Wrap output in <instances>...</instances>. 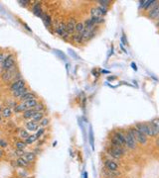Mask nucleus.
I'll return each instance as SVG.
<instances>
[{
	"label": "nucleus",
	"mask_w": 159,
	"mask_h": 178,
	"mask_svg": "<svg viewBox=\"0 0 159 178\" xmlns=\"http://www.w3.org/2000/svg\"><path fill=\"white\" fill-rule=\"evenodd\" d=\"M135 128H136L140 133H142L143 135H145L146 137H155L157 136L156 133L154 132V130L152 129V127L150 126V124L148 123H138V124L135 125Z\"/></svg>",
	"instance_id": "obj_1"
},
{
	"label": "nucleus",
	"mask_w": 159,
	"mask_h": 178,
	"mask_svg": "<svg viewBox=\"0 0 159 178\" xmlns=\"http://www.w3.org/2000/svg\"><path fill=\"white\" fill-rule=\"evenodd\" d=\"M128 132L134 137L135 140H136V142L141 143V145H146L147 143V137L143 135L142 133H140L135 127H130V128L128 129Z\"/></svg>",
	"instance_id": "obj_2"
},
{
	"label": "nucleus",
	"mask_w": 159,
	"mask_h": 178,
	"mask_svg": "<svg viewBox=\"0 0 159 178\" xmlns=\"http://www.w3.org/2000/svg\"><path fill=\"white\" fill-rule=\"evenodd\" d=\"M107 152L109 153L110 156L114 157V158H120L124 153H126V150L123 148L118 149V148H114V146H107Z\"/></svg>",
	"instance_id": "obj_3"
},
{
	"label": "nucleus",
	"mask_w": 159,
	"mask_h": 178,
	"mask_svg": "<svg viewBox=\"0 0 159 178\" xmlns=\"http://www.w3.org/2000/svg\"><path fill=\"white\" fill-rule=\"evenodd\" d=\"M13 66H15V59H14V56H13L12 54H10L9 56L5 57V60L3 61L1 68L4 71H7Z\"/></svg>",
	"instance_id": "obj_4"
},
{
	"label": "nucleus",
	"mask_w": 159,
	"mask_h": 178,
	"mask_svg": "<svg viewBox=\"0 0 159 178\" xmlns=\"http://www.w3.org/2000/svg\"><path fill=\"white\" fill-rule=\"evenodd\" d=\"M126 146L129 149H136V140L134 137L131 135L129 132H126Z\"/></svg>",
	"instance_id": "obj_5"
},
{
	"label": "nucleus",
	"mask_w": 159,
	"mask_h": 178,
	"mask_svg": "<svg viewBox=\"0 0 159 178\" xmlns=\"http://www.w3.org/2000/svg\"><path fill=\"white\" fill-rule=\"evenodd\" d=\"M26 86V82L24 79H20V80H14L13 83H11V86H10V90L11 92H14L16 90H18L20 88H23Z\"/></svg>",
	"instance_id": "obj_6"
},
{
	"label": "nucleus",
	"mask_w": 159,
	"mask_h": 178,
	"mask_svg": "<svg viewBox=\"0 0 159 178\" xmlns=\"http://www.w3.org/2000/svg\"><path fill=\"white\" fill-rule=\"evenodd\" d=\"M147 17L151 20H155L159 18V3L155 7L150 9L149 11L147 12Z\"/></svg>",
	"instance_id": "obj_7"
},
{
	"label": "nucleus",
	"mask_w": 159,
	"mask_h": 178,
	"mask_svg": "<svg viewBox=\"0 0 159 178\" xmlns=\"http://www.w3.org/2000/svg\"><path fill=\"white\" fill-rule=\"evenodd\" d=\"M25 128H26L27 131L33 132V131H37V130L40 128V125H39V123L33 121V120H30V121L26 122Z\"/></svg>",
	"instance_id": "obj_8"
},
{
	"label": "nucleus",
	"mask_w": 159,
	"mask_h": 178,
	"mask_svg": "<svg viewBox=\"0 0 159 178\" xmlns=\"http://www.w3.org/2000/svg\"><path fill=\"white\" fill-rule=\"evenodd\" d=\"M76 25H77V22H76V19L75 18H71L68 23L66 24L67 26V32L70 34H74L75 32V29H76Z\"/></svg>",
	"instance_id": "obj_9"
},
{
	"label": "nucleus",
	"mask_w": 159,
	"mask_h": 178,
	"mask_svg": "<svg viewBox=\"0 0 159 178\" xmlns=\"http://www.w3.org/2000/svg\"><path fill=\"white\" fill-rule=\"evenodd\" d=\"M29 91H30L29 88L27 87V86H25V87H23V88L18 89V90H16L14 92H12V96L14 97V98H16V99H20V98L23 96V95L26 94L27 92H29Z\"/></svg>",
	"instance_id": "obj_10"
},
{
	"label": "nucleus",
	"mask_w": 159,
	"mask_h": 178,
	"mask_svg": "<svg viewBox=\"0 0 159 178\" xmlns=\"http://www.w3.org/2000/svg\"><path fill=\"white\" fill-rule=\"evenodd\" d=\"M104 166H106V168L110 169L111 171H117L118 170V165L116 162H114L113 160H110V159H107L106 161H104Z\"/></svg>",
	"instance_id": "obj_11"
},
{
	"label": "nucleus",
	"mask_w": 159,
	"mask_h": 178,
	"mask_svg": "<svg viewBox=\"0 0 159 178\" xmlns=\"http://www.w3.org/2000/svg\"><path fill=\"white\" fill-rule=\"evenodd\" d=\"M31 99H37V95L34 93V92L29 91V92H27L26 94L23 95L19 100H20V102H26L28 100H31Z\"/></svg>",
	"instance_id": "obj_12"
},
{
	"label": "nucleus",
	"mask_w": 159,
	"mask_h": 178,
	"mask_svg": "<svg viewBox=\"0 0 159 178\" xmlns=\"http://www.w3.org/2000/svg\"><path fill=\"white\" fill-rule=\"evenodd\" d=\"M15 162H16V166L22 167V168H26V167H28L30 165V162L27 161L24 157H18Z\"/></svg>",
	"instance_id": "obj_13"
},
{
	"label": "nucleus",
	"mask_w": 159,
	"mask_h": 178,
	"mask_svg": "<svg viewBox=\"0 0 159 178\" xmlns=\"http://www.w3.org/2000/svg\"><path fill=\"white\" fill-rule=\"evenodd\" d=\"M24 158L27 160L28 162L30 163H32V162H35L36 161V159H37V155H36V153L35 152H25V155H24Z\"/></svg>",
	"instance_id": "obj_14"
},
{
	"label": "nucleus",
	"mask_w": 159,
	"mask_h": 178,
	"mask_svg": "<svg viewBox=\"0 0 159 178\" xmlns=\"http://www.w3.org/2000/svg\"><path fill=\"white\" fill-rule=\"evenodd\" d=\"M113 137H116V138L121 143V145H122L123 146H126V136H124V134L122 132H116L114 133Z\"/></svg>",
	"instance_id": "obj_15"
},
{
	"label": "nucleus",
	"mask_w": 159,
	"mask_h": 178,
	"mask_svg": "<svg viewBox=\"0 0 159 178\" xmlns=\"http://www.w3.org/2000/svg\"><path fill=\"white\" fill-rule=\"evenodd\" d=\"M32 12L35 14L36 16L41 17L42 16V11H41V4L39 2H37L36 4H33L32 7Z\"/></svg>",
	"instance_id": "obj_16"
},
{
	"label": "nucleus",
	"mask_w": 159,
	"mask_h": 178,
	"mask_svg": "<svg viewBox=\"0 0 159 178\" xmlns=\"http://www.w3.org/2000/svg\"><path fill=\"white\" fill-rule=\"evenodd\" d=\"M22 103H24L26 109L28 110V109H34V107L38 104V100L37 99H31V100H28L26 102H22Z\"/></svg>",
	"instance_id": "obj_17"
},
{
	"label": "nucleus",
	"mask_w": 159,
	"mask_h": 178,
	"mask_svg": "<svg viewBox=\"0 0 159 178\" xmlns=\"http://www.w3.org/2000/svg\"><path fill=\"white\" fill-rule=\"evenodd\" d=\"M12 109L11 107H5V108H3L2 109V112H1V116L3 118H5V119H8L10 118L12 116Z\"/></svg>",
	"instance_id": "obj_18"
},
{
	"label": "nucleus",
	"mask_w": 159,
	"mask_h": 178,
	"mask_svg": "<svg viewBox=\"0 0 159 178\" xmlns=\"http://www.w3.org/2000/svg\"><path fill=\"white\" fill-rule=\"evenodd\" d=\"M44 118H45L44 112H36L35 114L33 115V117H32L31 120H33V121H35V122H37V123H40Z\"/></svg>",
	"instance_id": "obj_19"
},
{
	"label": "nucleus",
	"mask_w": 159,
	"mask_h": 178,
	"mask_svg": "<svg viewBox=\"0 0 159 178\" xmlns=\"http://www.w3.org/2000/svg\"><path fill=\"white\" fill-rule=\"evenodd\" d=\"M36 113V111L34 110V109H28V110H26V111H24L22 113V117L24 118V119H26V120H29V119H32V117H33V115L35 114Z\"/></svg>",
	"instance_id": "obj_20"
},
{
	"label": "nucleus",
	"mask_w": 159,
	"mask_h": 178,
	"mask_svg": "<svg viewBox=\"0 0 159 178\" xmlns=\"http://www.w3.org/2000/svg\"><path fill=\"white\" fill-rule=\"evenodd\" d=\"M110 143H111V146H114V148H118V149L124 148V146L121 145V143L118 141L116 137H113V138L110 139Z\"/></svg>",
	"instance_id": "obj_21"
},
{
	"label": "nucleus",
	"mask_w": 159,
	"mask_h": 178,
	"mask_svg": "<svg viewBox=\"0 0 159 178\" xmlns=\"http://www.w3.org/2000/svg\"><path fill=\"white\" fill-rule=\"evenodd\" d=\"M27 143H25V141H17L15 143V149H20V150H25V149L27 148Z\"/></svg>",
	"instance_id": "obj_22"
},
{
	"label": "nucleus",
	"mask_w": 159,
	"mask_h": 178,
	"mask_svg": "<svg viewBox=\"0 0 159 178\" xmlns=\"http://www.w3.org/2000/svg\"><path fill=\"white\" fill-rule=\"evenodd\" d=\"M27 109L25 107V105H24V103H22V102H20L19 104H17L14 107V112L15 113H23Z\"/></svg>",
	"instance_id": "obj_23"
},
{
	"label": "nucleus",
	"mask_w": 159,
	"mask_h": 178,
	"mask_svg": "<svg viewBox=\"0 0 159 178\" xmlns=\"http://www.w3.org/2000/svg\"><path fill=\"white\" fill-rule=\"evenodd\" d=\"M72 39H73L74 42L77 43V44H82V43H84L83 37H82V35H81V34H78V33L73 34V35H72Z\"/></svg>",
	"instance_id": "obj_24"
},
{
	"label": "nucleus",
	"mask_w": 159,
	"mask_h": 178,
	"mask_svg": "<svg viewBox=\"0 0 159 178\" xmlns=\"http://www.w3.org/2000/svg\"><path fill=\"white\" fill-rule=\"evenodd\" d=\"M104 174H106L107 178H114L118 175V172L117 171H111L107 168H104Z\"/></svg>",
	"instance_id": "obj_25"
},
{
	"label": "nucleus",
	"mask_w": 159,
	"mask_h": 178,
	"mask_svg": "<svg viewBox=\"0 0 159 178\" xmlns=\"http://www.w3.org/2000/svg\"><path fill=\"white\" fill-rule=\"evenodd\" d=\"M91 15H92V17H101L103 16L100 10L97 7H93L92 9H91Z\"/></svg>",
	"instance_id": "obj_26"
},
{
	"label": "nucleus",
	"mask_w": 159,
	"mask_h": 178,
	"mask_svg": "<svg viewBox=\"0 0 159 178\" xmlns=\"http://www.w3.org/2000/svg\"><path fill=\"white\" fill-rule=\"evenodd\" d=\"M36 141H38V139H37V137L35 134H33V135H30L28 139L25 140V143H27V145H32V143H34Z\"/></svg>",
	"instance_id": "obj_27"
},
{
	"label": "nucleus",
	"mask_w": 159,
	"mask_h": 178,
	"mask_svg": "<svg viewBox=\"0 0 159 178\" xmlns=\"http://www.w3.org/2000/svg\"><path fill=\"white\" fill-rule=\"evenodd\" d=\"M84 23H83V22L77 23L75 32L78 33V34H82V33L84 32Z\"/></svg>",
	"instance_id": "obj_28"
},
{
	"label": "nucleus",
	"mask_w": 159,
	"mask_h": 178,
	"mask_svg": "<svg viewBox=\"0 0 159 178\" xmlns=\"http://www.w3.org/2000/svg\"><path fill=\"white\" fill-rule=\"evenodd\" d=\"M91 21L93 22L94 25H97V24H100V23H103L104 21V19L103 18V17H92L91 18Z\"/></svg>",
	"instance_id": "obj_29"
},
{
	"label": "nucleus",
	"mask_w": 159,
	"mask_h": 178,
	"mask_svg": "<svg viewBox=\"0 0 159 178\" xmlns=\"http://www.w3.org/2000/svg\"><path fill=\"white\" fill-rule=\"evenodd\" d=\"M19 136H20V138L23 139L25 141L26 139H28L29 138V136H30V134L28 133V131L27 130H20V133H19Z\"/></svg>",
	"instance_id": "obj_30"
},
{
	"label": "nucleus",
	"mask_w": 159,
	"mask_h": 178,
	"mask_svg": "<svg viewBox=\"0 0 159 178\" xmlns=\"http://www.w3.org/2000/svg\"><path fill=\"white\" fill-rule=\"evenodd\" d=\"M45 132H46L45 128H42V127H40V128L36 131V134H35L36 137H37V139L39 140V139L41 138V137L44 135V134H45Z\"/></svg>",
	"instance_id": "obj_31"
},
{
	"label": "nucleus",
	"mask_w": 159,
	"mask_h": 178,
	"mask_svg": "<svg viewBox=\"0 0 159 178\" xmlns=\"http://www.w3.org/2000/svg\"><path fill=\"white\" fill-rule=\"evenodd\" d=\"M44 109H45V106H44V104L43 103H39V102H38V104H37L35 107H34V110H35L36 112H43Z\"/></svg>",
	"instance_id": "obj_32"
},
{
	"label": "nucleus",
	"mask_w": 159,
	"mask_h": 178,
	"mask_svg": "<svg viewBox=\"0 0 159 178\" xmlns=\"http://www.w3.org/2000/svg\"><path fill=\"white\" fill-rule=\"evenodd\" d=\"M50 124V120L48 118H44L41 122L39 123L40 127H42V128H45V127H48Z\"/></svg>",
	"instance_id": "obj_33"
},
{
	"label": "nucleus",
	"mask_w": 159,
	"mask_h": 178,
	"mask_svg": "<svg viewBox=\"0 0 159 178\" xmlns=\"http://www.w3.org/2000/svg\"><path fill=\"white\" fill-rule=\"evenodd\" d=\"M7 146H8V143L6 142V140L0 138V149H6Z\"/></svg>",
	"instance_id": "obj_34"
},
{
	"label": "nucleus",
	"mask_w": 159,
	"mask_h": 178,
	"mask_svg": "<svg viewBox=\"0 0 159 178\" xmlns=\"http://www.w3.org/2000/svg\"><path fill=\"white\" fill-rule=\"evenodd\" d=\"M14 153H15V155L17 157H23L25 155V152L24 150H20V149H15Z\"/></svg>",
	"instance_id": "obj_35"
},
{
	"label": "nucleus",
	"mask_w": 159,
	"mask_h": 178,
	"mask_svg": "<svg viewBox=\"0 0 159 178\" xmlns=\"http://www.w3.org/2000/svg\"><path fill=\"white\" fill-rule=\"evenodd\" d=\"M99 3L100 4V6H103V7H107L110 4V1H109V0H101V1H99Z\"/></svg>",
	"instance_id": "obj_36"
},
{
	"label": "nucleus",
	"mask_w": 159,
	"mask_h": 178,
	"mask_svg": "<svg viewBox=\"0 0 159 178\" xmlns=\"http://www.w3.org/2000/svg\"><path fill=\"white\" fill-rule=\"evenodd\" d=\"M5 60V57H4V54L3 53H0V63H3V61Z\"/></svg>",
	"instance_id": "obj_37"
},
{
	"label": "nucleus",
	"mask_w": 159,
	"mask_h": 178,
	"mask_svg": "<svg viewBox=\"0 0 159 178\" xmlns=\"http://www.w3.org/2000/svg\"><path fill=\"white\" fill-rule=\"evenodd\" d=\"M18 3H21L22 5H28L27 4V3H31V1H21V0H20V1H18Z\"/></svg>",
	"instance_id": "obj_38"
},
{
	"label": "nucleus",
	"mask_w": 159,
	"mask_h": 178,
	"mask_svg": "<svg viewBox=\"0 0 159 178\" xmlns=\"http://www.w3.org/2000/svg\"><path fill=\"white\" fill-rule=\"evenodd\" d=\"M3 156H4V150L2 149H0V159H2Z\"/></svg>",
	"instance_id": "obj_39"
},
{
	"label": "nucleus",
	"mask_w": 159,
	"mask_h": 178,
	"mask_svg": "<svg viewBox=\"0 0 159 178\" xmlns=\"http://www.w3.org/2000/svg\"><path fill=\"white\" fill-rule=\"evenodd\" d=\"M131 66H132V68H133V69H134L135 71H136V70H137V67H136V64H135L134 63H131Z\"/></svg>",
	"instance_id": "obj_40"
},
{
	"label": "nucleus",
	"mask_w": 159,
	"mask_h": 178,
	"mask_svg": "<svg viewBox=\"0 0 159 178\" xmlns=\"http://www.w3.org/2000/svg\"><path fill=\"white\" fill-rule=\"evenodd\" d=\"M156 27H157V28L159 29V20H158V21L156 22Z\"/></svg>",
	"instance_id": "obj_41"
},
{
	"label": "nucleus",
	"mask_w": 159,
	"mask_h": 178,
	"mask_svg": "<svg viewBox=\"0 0 159 178\" xmlns=\"http://www.w3.org/2000/svg\"><path fill=\"white\" fill-rule=\"evenodd\" d=\"M1 112H2V106L0 105V113H1Z\"/></svg>",
	"instance_id": "obj_42"
},
{
	"label": "nucleus",
	"mask_w": 159,
	"mask_h": 178,
	"mask_svg": "<svg viewBox=\"0 0 159 178\" xmlns=\"http://www.w3.org/2000/svg\"><path fill=\"white\" fill-rule=\"evenodd\" d=\"M1 121H2V116L0 115V123H1Z\"/></svg>",
	"instance_id": "obj_43"
},
{
	"label": "nucleus",
	"mask_w": 159,
	"mask_h": 178,
	"mask_svg": "<svg viewBox=\"0 0 159 178\" xmlns=\"http://www.w3.org/2000/svg\"><path fill=\"white\" fill-rule=\"evenodd\" d=\"M157 146H159V140H158V141H157Z\"/></svg>",
	"instance_id": "obj_44"
}]
</instances>
